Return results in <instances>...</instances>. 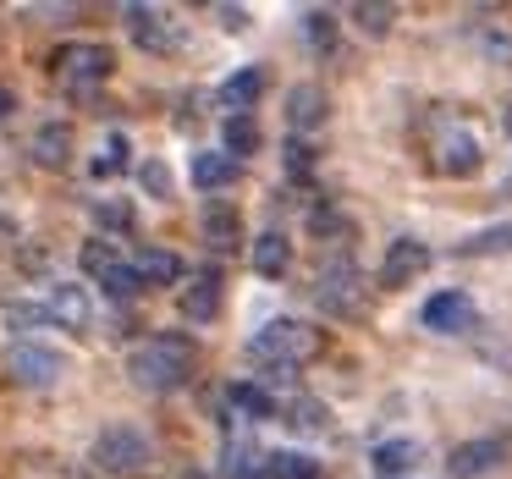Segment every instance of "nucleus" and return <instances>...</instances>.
<instances>
[{"instance_id": "nucleus-5", "label": "nucleus", "mask_w": 512, "mask_h": 479, "mask_svg": "<svg viewBox=\"0 0 512 479\" xmlns=\"http://www.w3.org/2000/svg\"><path fill=\"white\" fill-rule=\"evenodd\" d=\"M6 369H12L17 386H56L67 364H61V353H50V347H39V342H17L12 353H6Z\"/></svg>"}, {"instance_id": "nucleus-16", "label": "nucleus", "mask_w": 512, "mask_h": 479, "mask_svg": "<svg viewBox=\"0 0 512 479\" xmlns=\"http://www.w3.org/2000/svg\"><path fill=\"white\" fill-rule=\"evenodd\" d=\"M237 171H243V160H232L226 149H204V155H193V188H204V193L232 188Z\"/></svg>"}, {"instance_id": "nucleus-9", "label": "nucleus", "mask_w": 512, "mask_h": 479, "mask_svg": "<svg viewBox=\"0 0 512 479\" xmlns=\"http://www.w3.org/2000/svg\"><path fill=\"white\" fill-rule=\"evenodd\" d=\"M127 34H133L144 50H171L177 45V23H171V12H160V6H127Z\"/></svg>"}, {"instance_id": "nucleus-24", "label": "nucleus", "mask_w": 512, "mask_h": 479, "mask_svg": "<svg viewBox=\"0 0 512 479\" xmlns=\"http://www.w3.org/2000/svg\"><path fill=\"white\" fill-rule=\"evenodd\" d=\"M226 397H232V408L243 413V419H276V397H270L265 386H259V380H237L232 391H226Z\"/></svg>"}, {"instance_id": "nucleus-8", "label": "nucleus", "mask_w": 512, "mask_h": 479, "mask_svg": "<svg viewBox=\"0 0 512 479\" xmlns=\"http://www.w3.org/2000/svg\"><path fill=\"white\" fill-rule=\"evenodd\" d=\"M424 270H430V248H424L419 237H397V243L386 248V259H380V287H408Z\"/></svg>"}, {"instance_id": "nucleus-22", "label": "nucleus", "mask_w": 512, "mask_h": 479, "mask_svg": "<svg viewBox=\"0 0 512 479\" xmlns=\"http://www.w3.org/2000/svg\"><path fill=\"white\" fill-rule=\"evenodd\" d=\"M281 424H287L292 435H325V402L287 397V402H281Z\"/></svg>"}, {"instance_id": "nucleus-7", "label": "nucleus", "mask_w": 512, "mask_h": 479, "mask_svg": "<svg viewBox=\"0 0 512 479\" xmlns=\"http://www.w3.org/2000/svg\"><path fill=\"white\" fill-rule=\"evenodd\" d=\"M507 463V441H496V435H485V441H463L452 457H446V474L452 479H485L496 474V468Z\"/></svg>"}, {"instance_id": "nucleus-27", "label": "nucleus", "mask_w": 512, "mask_h": 479, "mask_svg": "<svg viewBox=\"0 0 512 479\" xmlns=\"http://www.w3.org/2000/svg\"><path fill=\"white\" fill-rule=\"evenodd\" d=\"M347 17H353V23L358 28H364V34H386V28H391V17H397V12H391V6H375V0H358V6H347Z\"/></svg>"}, {"instance_id": "nucleus-38", "label": "nucleus", "mask_w": 512, "mask_h": 479, "mask_svg": "<svg viewBox=\"0 0 512 479\" xmlns=\"http://www.w3.org/2000/svg\"><path fill=\"white\" fill-rule=\"evenodd\" d=\"M0 243H17V226L6 221V215H0Z\"/></svg>"}, {"instance_id": "nucleus-3", "label": "nucleus", "mask_w": 512, "mask_h": 479, "mask_svg": "<svg viewBox=\"0 0 512 479\" xmlns=\"http://www.w3.org/2000/svg\"><path fill=\"white\" fill-rule=\"evenodd\" d=\"M314 303H320L325 314H336V320H353V314H364L369 287H364V276H358L353 259H336V265L325 259L320 281H314Z\"/></svg>"}, {"instance_id": "nucleus-32", "label": "nucleus", "mask_w": 512, "mask_h": 479, "mask_svg": "<svg viewBox=\"0 0 512 479\" xmlns=\"http://www.w3.org/2000/svg\"><path fill=\"white\" fill-rule=\"evenodd\" d=\"M122 166H127V138L111 133V138H105V149H100V160H94V177H116Z\"/></svg>"}, {"instance_id": "nucleus-39", "label": "nucleus", "mask_w": 512, "mask_h": 479, "mask_svg": "<svg viewBox=\"0 0 512 479\" xmlns=\"http://www.w3.org/2000/svg\"><path fill=\"white\" fill-rule=\"evenodd\" d=\"M12 105H17V100H12V89H0V116H12Z\"/></svg>"}, {"instance_id": "nucleus-19", "label": "nucleus", "mask_w": 512, "mask_h": 479, "mask_svg": "<svg viewBox=\"0 0 512 479\" xmlns=\"http://www.w3.org/2000/svg\"><path fill=\"white\" fill-rule=\"evenodd\" d=\"M441 171H446V177H474V171H479V138L474 133H446Z\"/></svg>"}, {"instance_id": "nucleus-36", "label": "nucleus", "mask_w": 512, "mask_h": 479, "mask_svg": "<svg viewBox=\"0 0 512 479\" xmlns=\"http://www.w3.org/2000/svg\"><path fill=\"white\" fill-rule=\"evenodd\" d=\"M6 320H12V331H17V325H45L50 309H34V303H12V309H6Z\"/></svg>"}, {"instance_id": "nucleus-2", "label": "nucleus", "mask_w": 512, "mask_h": 479, "mask_svg": "<svg viewBox=\"0 0 512 479\" xmlns=\"http://www.w3.org/2000/svg\"><path fill=\"white\" fill-rule=\"evenodd\" d=\"M248 353L259 358V364H287V369H303L309 358L325 353V331L309 320H270L265 331H254V342H248Z\"/></svg>"}, {"instance_id": "nucleus-26", "label": "nucleus", "mask_w": 512, "mask_h": 479, "mask_svg": "<svg viewBox=\"0 0 512 479\" xmlns=\"http://www.w3.org/2000/svg\"><path fill=\"white\" fill-rule=\"evenodd\" d=\"M265 474L270 479H320V468H314V457H303V452H270Z\"/></svg>"}, {"instance_id": "nucleus-6", "label": "nucleus", "mask_w": 512, "mask_h": 479, "mask_svg": "<svg viewBox=\"0 0 512 479\" xmlns=\"http://www.w3.org/2000/svg\"><path fill=\"white\" fill-rule=\"evenodd\" d=\"M111 67H116V56L105 45H67V50H56V72L67 83H78V89L111 78Z\"/></svg>"}, {"instance_id": "nucleus-40", "label": "nucleus", "mask_w": 512, "mask_h": 479, "mask_svg": "<svg viewBox=\"0 0 512 479\" xmlns=\"http://www.w3.org/2000/svg\"><path fill=\"white\" fill-rule=\"evenodd\" d=\"M507 133H512V111H507Z\"/></svg>"}, {"instance_id": "nucleus-13", "label": "nucleus", "mask_w": 512, "mask_h": 479, "mask_svg": "<svg viewBox=\"0 0 512 479\" xmlns=\"http://www.w3.org/2000/svg\"><path fill=\"white\" fill-rule=\"evenodd\" d=\"M199 232H204V243H210L215 254H232V248H243V221H237L232 204H204Z\"/></svg>"}, {"instance_id": "nucleus-11", "label": "nucleus", "mask_w": 512, "mask_h": 479, "mask_svg": "<svg viewBox=\"0 0 512 479\" xmlns=\"http://www.w3.org/2000/svg\"><path fill=\"white\" fill-rule=\"evenodd\" d=\"M325 116H331V100H325L320 83H298V89L287 94V127L292 133H314V127H325Z\"/></svg>"}, {"instance_id": "nucleus-25", "label": "nucleus", "mask_w": 512, "mask_h": 479, "mask_svg": "<svg viewBox=\"0 0 512 479\" xmlns=\"http://www.w3.org/2000/svg\"><path fill=\"white\" fill-rule=\"evenodd\" d=\"M254 149H259V127H254V116H226V155L243 160V155H254Z\"/></svg>"}, {"instance_id": "nucleus-23", "label": "nucleus", "mask_w": 512, "mask_h": 479, "mask_svg": "<svg viewBox=\"0 0 512 479\" xmlns=\"http://www.w3.org/2000/svg\"><path fill=\"white\" fill-rule=\"evenodd\" d=\"M265 463H270V452H259L254 441H232V446H226L221 474H226V479H270Z\"/></svg>"}, {"instance_id": "nucleus-4", "label": "nucleus", "mask_w": 512, "mask_h": 479, "mask_svg": "<svg viewBox=\"0 0 512 479\" xmlns=\"http://www.w3.org/2000/svg\"><path fill=\"white\" fill-rule=\"evenodd\" d=\"M149 435L138 430V424H105L100 435H94V463L105 468V474H138V468L149 463Z\"/></svg>"}, {"instance_id": "nucleus-29", "label": "nucleus", "mask_w": 512, "mask_h": 479, "mask_svg": "<svg viewBox=\"0 0 512 479\" xmlns=\"http://www.w3.org/2000/svg\"><path fill=\"white\" fill-rule=\"evenodd\" d=\"M100 287H105V298H138V292H144V281H138V270L133 265H116L111 276H100Z\"/></svg>"}, {"instance_id": "nucleus-28", "label": "nucleus", "mask_w": 512, "mask_h": 479, "mask_svg": "<svg viewBox=\"0 0 512 479\" xmlns=\"http://www.w3.org/2000/svg\"><path fill=\"white\" fill-rule=\"evenodd\" d=\"M501 248H512V226H490V232H474L457 243V254H501Z\"/></svg>"}, {"instance_id": "nucleus-1", "label": "nucleus", "mask_w": 512, "mask_h": 479, "mask_svg": "<svg viewBox=\"0 0 512 479\" xmlns=\"http://www.w3.org/2000/svg\"><path fill=\"white\" fill-rule=\"evenodd\" d=\"M127 375H133L138 391H177V386H188V375H193V342L182 331L149 336L144 347H133Z\"/></svg>"}, {"instance_id": "nucleus-34", "label": "nucleus", "mask_w": 512, "mask_h": 479, "mask_svg": "<svg viewBox=\"0 0 512 479\" xmlns=\"http://www.w3.org/2000/svg\"><path fill=\"white\" fill-rule=\"evenodd\" d=\"M138 182H144L149 193H160V199H171V171H166V160H144V166H138Z\"/></svg>"}, {"instance_id": "nucleus-18", "label": "nucleus", "mask_w": 512, "mask_h": 479, "mask_svg": "<svg viewBox=\"0 0 512 479\" xmlns=\"http://www.w3.org/2000/svg\"><path fill=\"white\" fill-rule=\"evenodd\" d=\"M28 155H34L45 171H61V166L72 160V133H67L61 122L39 127V133H34V144H28Z\"/></svg>"}, {"instance_id": "nucleus-17", "label": "nucleus", "mask_w": 512, "mask_h": 479, "mask_svg": "<svg viewBox=\"0 0 512 479\" xmlns=\"http://www.w3.org/2000/svg\"><path fill=\"white\" fill-rule=\"evenodd\" d=\"M419 457H424L419 441H380L375 452H369V468H375V479H402Z\"/></svg>"}, {"instance_id": "nucleus-30", "label": "nucleus", "mask_w": 512, "mask_h": 479, "mask_svg": "<svg viewBox=\"0 0 512 479\" xmlns=\"http://www.w3.org/2000/svg\"><path fill=\"white\" fill-rule=\"evenodd\" d=\"M303 39H309L314 50H336V17L331 12H309L303 17Z\"/></svg>"}, {"instance_id": "nucleus-31", "label": "nucleus", "mask_w": 512, "mask_h": 479, "mask_svg": "<svg viewBox=\"0 0 512 479\" xmlns=\"http://www.w3.org/2000/svg\"><path fill=\"white\" fill-rule=\"evenodd\" d=\"M94 221H100L105 232H127V226H133V204L127 199H100L94 204Z\"/></svg>"}, {"instance_id": "nucleus-37", "label": "nucleus", "mask_w": 512, "mask_h": 479, "mask_svg": "<svg viewBox=\"0 0 512 479\" xmlns=\"http://www.w3.org/2000/svg\"><path fill=\"white\" fill-rule=\"evenodd\" d=\"M221 28H232V34H243V28H248V12H243V6H221Z\"/></svg>"}, {"instance_id": "nucleus-14", "label": "nucleus", "mask_w": 512, "mask_h": 479, "mask_svg": "<svg viewBox=\"0 0 512 479\" xmlns=\"http://www.w3.org/2000/svg\"><path fill=\"white\" fill-rule=\"evenodd\" d=\"M50 320L56 325H67V331H83V325L94 320V303H89V292L83 287H72V281H61V287H50Z\"/></svg>"}, {"instance_id": "nucleus-15", "label": "nucleus", "mask_w": 512, "mask_h": 479, "mask_svg": "<svg viewBox=\"0 0 512 479\" xmlns=\"http://www.w3.org/2000/svg\"><path fill=\"white\" fill-rule=\"evenodd\" d=\"M248 265H254L265 281L287 276V270H292V243H287L281 232H265V237H254V243H248Z\"/></svg>"}, {"instance_id": "nucleus-33", "label": "nucleus", "mask_w": 512, "mask_h": 479, "mask_svg": "<svg viewBox=\"0 0 512 479\" xmlns=\"http://www.w3.org/2000/svg\"><path fill=\"white\" fill-rule=\"evenodd\" d=\"M116 265H122V259H116V248H111V243H83V270H89L94 281L111 276Z\"/></svg>"}, {"instance_id": "nucleus-12", "label": "nucleus", "mask_w": 512, "mask_h": 479, "mask_svg": "<svg viewBox=\"0 0 512 479\" xmlns=\"http://www.w3.org/2000/svg\"><path fill=\"white\" fill-rule=\"evenodd\" d=\"M182 314H188V320H215V314H221V270H199V276L188 281V287H182Z\"/></svg>"}, {"instance_id": "nucleus-35", "label": "nucleus", "mask_w": 512, "mask_h": 479, "mask_svg": "<svg viewBox=\"0 0 512 479\" xmlns=\"http://www.w3.org/2000/svg\"><path fill=\"white\" fill-rule=\"evenodd\" d=\"M287 171H292V177H309V171H314V149L287 138Z\"/></svg>"}, {"instance_id": "nucleus-10", "label": "nucleus", "mask_w": 512, "mask_h": 479, "mask_svg": "<svg viewBox=\"0 0 512 479\" xmlns=\"http://www.w3.org/2000/svg\"><path fill=\"white\" fill-rule=\"evenodd\" d=\"M419 320L430 325V331L457 336V331H468V325H474V303H468V292H435V298L424 303Z\"/></svg>"}, {"instance_id": "nucleus-21", "label": "nucleus", "mask_w": 512, "mask_h": 479, "mask_svg": "<svg viewBox=\"0 0 512 479\" xmlns=\"http://www.w3.org/2000/svg\"><path fill=\"white\" fill-rule=\"evenodd\" d=\"M133 270H138L144 287H171V281H182V259L171 254V248H144Z\"/></svg>"}, {"instance_id": "nucleus-20", "label": "nucleus", "mask_w": 512, "mask_h": 479, "mask_svg": "<svg viewBox=\"0 0 512 479\" xmlns=\"http://www.w3.org/2000/svg\"><path fill=\"white\" fill-rule=\"evenodd\" d=\"M259 94H265V72H259V67H243V72H232V78L221 83V105H226V111H237V116H243Z\"/></svg>"}]
</instances>
